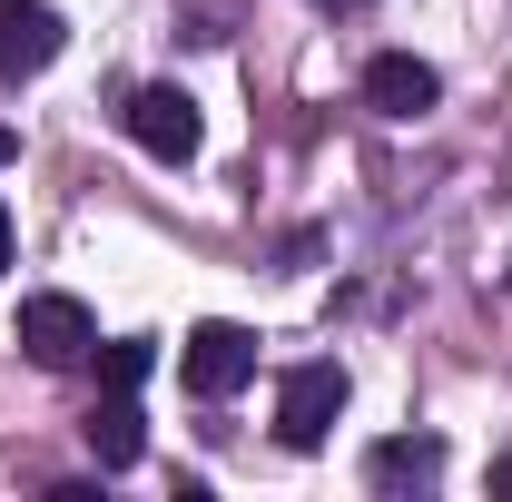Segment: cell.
<instances>
[{
	"label": "cell",
	"instance_id": "4fadbf2b",
	"mask_svg": "<svg viewBox=\"0 0 512 502\" xmlns=\"http://www.w3.org/2000/svg\"><path fill=\"white\" fill-rule=\"evenodd\" d=\"M503 286H512V266H503Z\"/></svg>",
	"mask_w": 512,
	"mask_h": 502
},
{
	"label": "cell",
	"instance_id": "5b68a950",
	"mask_svg": "<svg viewBox=\"0 0 512 502\" xmlns=\"http://www.w3.org/2000/svg\"><path fill=\"white\" fill-rule=\"evenodd\" d=\"M60 10H50V0H0V89H10V79H40V69L60 60Z\"/></svg>",
	"mask_w": 512,
	"mask_h": 502
},
{
	"label": "cell",
	"instance_id": "30bf717a",
	"mask_svg": "<svg viewBox=\"0 0 512 502\" xmlns=\"http://www.w3.org/2000/svg\"><path fill=\"white\" fill-rule=\"evenodd\" d=\"M10 247H20V227H10V207H0V276H10Z\"/></svg>",
	"mask_w": 512,
	"mask_h": 502
},
{
	"label": "cell",
	"instance_id": "8992f818",
	"mask_svg": "<svg viewBox=\"0 0 512 502\" xmlns=\"http://www.w3.org/2000/svg\"><path fill=\"white\" fill-rule=\"evenodd\" d=\"M365 99H375L384 119H424L444 99V79H434V60H414V50H375L365 60Z\"/></svg>",
	"mask_w": 512,
	"mask_h": 502
},
{
	"label": "cell",
	"instance_id": "5bb4252c",
	"mask_svg": "<svg viewBox=\"0 0 512 502\" xmlns=\"http://www.w3.org/2000/svg\"><path fill=\"white\" fill-rule=\"evenodd\" d=\"M335 10H345V0H335Z\"/></svg>",
	"mask_w": 512,
	"mask_h": 502
},
{
	"label": "cell",
	"instance_id": "ba28073f",
	"mask_svg": "<svg viewBox=\"0 0 512 502\" xmlns=\"http://www.w3.org/2000/svg\"><path fill=\"white\" fill-rule=\"evenodd\" d=\"M79 434H89V453H99V473H128V463H138V443H148L138 394H109V384H99V404H89V424H79Z\"/></svg>",
	"mask_w": 512,
	"mask_h": 502
},
{
	"label": "cell",
	"instance_id": "3957f363",
	"mask_svg": "<svg viewBox=\"0 0 512 502\" xmlns=\"http://www.w3.org/2000/svg\"><path fill=\"white\" fill-rule=\"evenodd\" d=\"M178 375H188V394L227 404V394L256 375V335H247V325H227V315H207L188 345H178Z\"/></svg>",
	"mask_w": 512,
	"mask_h": 502
},
{
	"label": "cell",
	"instance_id": "9c48e42d",
	"mask_svg": "<svg viewBox=\"0 0 512 502\" xmlns=\"http://www.w3.org/2000/svg\"><path fill=\"white\" fill-rule=\"evenodd\" d=\"M148 365H158V345H148V335H119V345L99 355V384H109V394H138Z\"/></svg>",
	"mask_w": 512,
	"mask_h": 502
},
{
	"label": "cell",
	"instance_id": "7a4b0ae2",
	"mask_svg": "<svg viewBox=\"0 0 512 502\" xmlns=\"http://www.w3.org/2000/svg\"><path fill=\"white\" fill-rule=\"evenodd\" d=\"M20 355H30V365H50V375L89 365V355H99L89 306H79V296H20Z\"/></svg>",
	"mask_w": 512,
	"mask_h": 502
},
{
	"label": "cell",
	"instance_id": "277c9868",
	"mask_svg": "<svg viewBox=\"0 0 512 502\" xmlns=\"http://www.w3.org/2000/svg\"><path fill=\"white\" fill-rule=\"evenodd\" d=\"M128 138H138L148 158H168V168H178V158H197V138H207V128H197V99H188V89H168V79H158V89H138V99H128Z\"/></svg>",
	"mask_w": 512,
	"mask_h": 502
},
{
	"label": "cell",
	"instance_id": "7c38bea8",
	"mask_svg": "<svg viewBox=\"0 0 512 502\" xmlns=\"http://www.w3.org/2000/svg\"><path fill=\"white\" fill-rule=\"evenodd\" d=\"M10 158H20V138H10V128H0V168H10Z\"/></svg>",
	"mask_w": 512,
	"mask_h": 502
},
{
	"label": "cell",
	"instance_id": "52a82bcc",
	"mask_svg": "<svg viewBox=\"0 0 512 502\" xmlns=\"http://www.w3.org/2000/svg\"><path fill=\"white\" fill-rule=\"evenodd\" d=\"M365 483H375V493H434V483H444V443L434 434L375 443V453H365Z\"/></svg>",
	"mask_w": 512,
	"mask_h": 502
},
{
	"label": "cell",
	"instance_id": "8fae6325",
	"mask_svg": "<svg viewBox=\"0 0 512 502\" xmlns=\"http://www.w3.org/2000/svg\"><path fill=\"white\" fill-rule=\"evenodd\" d=\"M493 493H503V502H512V453H503V463H493Z\"/></svg>",
	"mask_w": 512,
	"mask_h": 502
},
{
	"label": "cell",
	"instance_id": "6da1fadb",
	"mask_svg": "<svg viewBox=\"0 0 512 502\" xmlns=\"http://www.w3.org/2000/svg\"><path fill=\"white\" fill-rule=\"evenodd\" d=\"M335 414H345V365L316 355V365H296V375L276 384V443H296V453H316L335 434Z\"/></svg>",
	"mask_w": 512,
	"mask_h": 502
}]
</instances>
